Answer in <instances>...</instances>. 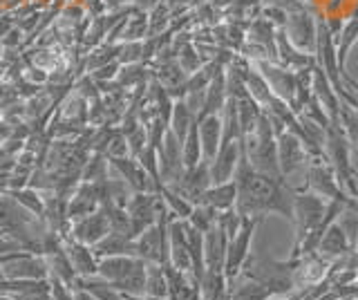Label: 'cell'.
I'll return each mask as SVG.
<instances>
[{
    "label": "cell",
    "instance_id": "obj_48",
    "mask_svg": "<svg viewBox=\"0 0 358 300\" xmlns=\"http://www.w3.org/2000/svg\"><path fill=\"white\" fill-rule=\"evenodd\" d=\"M11 25H14V18H0V36H5Z\"/></svg>",
    "mask_w": 358,
    "mask_h": 300
},
{
    "label": "cell",
    "instance_id": "obj_50",
    "mask_svg": "<svg viewBox=\"0 0 358 300\" xmlns=\"http://www.w3.org/2000/svg\"><path fill=\"white\" fill-rule=\"evenodd\" d=\"M126 300H166V298H155V296H126Z\"/></svg>",
    "mask_w": 358,
    "mask_h": 300
},
{
    "label": "cell",
    "instance_id": "obj_18",
    "mask_svg": "<svg viewBox=\"0 0 358 300\" xmlns=\"http://www.w3.org/2000/svg\"><path fill=\"white\" fill-rule=\"evenodd\" d=\"M50 280H27V278H3L0 294L11 300H50Z\"/></svg>",
    "mask_w": 358,
    "mask_h": 300
},
{
    "label": "cell",
    "instance_id": "obj_52",
    "mask_svg": "<svg viewBox=\"0 0 358 300\" xmlns=\"http://www.w3.org/2000/svg\"><path fill=\"white\" fill-rule=\"evenodd\" d=\"M177 3H182V0H166V5H168V7H173V5H177Z\"/></svg>",
    "mask_w": 358,
    "mask_h": 300
},
{
    "label": "cell",
    "instance_id": "obj_19",
    "mask_svg": "<svg viewBox=\"0 0 358 300\" xmlns=\"http://www.w3.org/2000/svg\"><path fill=\"white\" fill-rule=\"evenodd\" d=\"M63 244H65V251L70 255V262H72L78 278H92L99 273V258L90 244H83L70 236L63 238Z\"/></svg>",
    "mask_w": 358,
    "mask_h": 300
},
{
    "label": "cell",
    "instance_id": "obj_1",
    "mask_svg": "<svg viewBox=\"0 0 358 300\" xmlns=\"http://www.w3.org/2000/svg\"><path fill=\"white\" fill-rule=\"evenodd\" d=\"M235 186H238V199L235 210L242 217L262 220L266 213L282 215L289 222L294 220V195L296 188L282 177H271L257 173L242 152L238 169H235Z\"/></svg>",
    "mask_w": 358,
    "mask_h": 300
},
{
    "label": "cell",
    "instance_id": "obj_56",
    "mask_svg": "<svg viewBox=\"0 0 358 300\" xmlns=\"http://www.w3.org/2000/svg\"><path fill=\"white\" fill-rule=\"evenodd\" d=\"M268 300H285V298H280V296H271V298H268Z\"/></svg>",
    "mask_w": 358,
    "mask_h": 300
},
{
    "label": "cell",
    "instance_id": "obj_12",
    "mask_svg": "<svg viewBox=\"0 0 358 300\" xmlns=\"http://www.w3.org/2000/svg\"><path fill=\"white\" fill-rule=\"evenodd\" d=\"M5 278H27V280H50V266L45 255L20 251L3 264Z\"/></svg>",
    "mask_w": 358,
    "mask_h": 300
},
{
    "label": "cell",
    "instance_id": "obj_38",
    "mask_svg": "<svg viewBox=\"0 0 358 300\" xmlns=\"http://www.w3.org/2000/svg\"><path fill=\"white\" fill-rule=\"evenodd\" d=\"M119 52H121V45H112V43H106V45H101L99 50H94L87 57V70H99V68H103V65L117 61L119 59Z\"/></svg>",
    "mask_w": 358,
    "mask_h": 300
},
{
    "label": "cell",
    "instance_id": "obj_30",
    "mask_svg": "<svg viewBox=\"0 0 358 300\" xmlns=\"http://www.w3.org/2000/svg\"><path fill=\"white\" fill-rule=\"evenodd\" d=\"M145 296L168 298V280L162 264L145 262Z\"/></svg>",
    "mask_w": 358,
    "mask_h": 300
},
{
    "label": "cell",
    "instance_id": "obj_3",
    "mask_svg": "<svg viewBox=\"0 0 358 300\" xmlns=\"http://www.w3.org/2000/svg\"><path fill=\"white\" fill-rule=\"evenodd\" d=\"M291 266H294V260L278 262L268 255H249L240 273L260 280L264 287L271 289L273 296H287L296 289V269Z\"/></svg>",
    "mask_w": 358,
    "mask_h": 300
},
{
    "label": "cell",
    "instance_id": "obj_39",
    "mask_svg": "<svg viewBox=\"0 0 358 300\" xmlns=\"http://www.w3.org/2000/svg\"><path fill=\"white\" fill-rule=\"evenodd\" d=\"M130 146H128V137L123 135L121 128H112V135L106 148V157H128Z\"/></svg>",
    "mask_w": 358,
    "mask_h": 300
},
{
    "label": "cell",
    "instance_id": "obj_13",
    "mask_svg": "<svg viewBox=\"0 0 358 300\" xmlns=\"http://www.w3.org/2000/svg\"><path fill=\"white\" fill-rule=\"evenodd\" d=\"M108 162L110 169H115L121 180L132 188V193H159L152 177L145 173L137 157H130V155L128 157H108Z\"/></svg>",
    "mask_w": 358,
    "mask_h": 300
},
{
    "label": "cell",
    "instance_id": "obj_51",
    "mask_svg": "<svg viewBox=\"0 0 358 300\" xmlns=\"http://www.w3.org/2000/svg\"><path fill=\"white\" fill-rule=\"evenodd\" d=\"M121 3H128V0H108V7H117V5H121Z\"/></svg>",
    "mask_w": 358,
    "mask_h": 300
},
{
    "label": "cell",
    "instance_id": "obj_32",
    "mask_svg": "<svg viewBox=\"0 0 358 300\" xmlns=\"http://www.w3.org/2000/svg\"><path fill=\"white\" fill-rule=\"evenodd\" d=\"M108 169L110 162L103 152H94L92 157H87L83 171H81V182H103L108 180Z\"/></svg>",
    "mask_w": 358,
    "mask_h": 300
},
{
    "label": "cell",
    "instance_id": "obj_33",
    "mask_svg": "<svg viewBox=\"0 0 358 300\" xmlns=\"http://www.w3.org/2000/svg\"><path fill=\"white\" fill-rule=\"evenodd\" d=\"M159 195H162V199H164L166 208L171 210V215H175V217H179V220H188L190 213H193V206H195V204H190L186 197H182L177 191H173V188L164 186L162 191H159Z\"/></svg>",
    "mask_w": 358,
    "mask_h": 300
},
{
    "label": "cell",
    "instance_id": "obj_11",
    "mask_svg": "<svg viewBox=\"0 0 358 300\" xmlns=\"http://www.w3.org/2000/svg\"><path fill=\"white\" fill-rule=\"evenodd\" d=\"M282 29L287 38L302 52H311L316 45V18H311L302 7L287 12V23Z\"/></svg>",
    "mask_w": 358,
    "mask_h": 300
},
{
    "label": "cell",
    "instance_id": "obj_57",
    "mask_svg": "<svg viewBox=\"0 0 358 300\" xmlns=\"http://www.w3.org/2000/svg\"><path fill=\"white\" fill-rule=\"evenodd\" d=\"M0 236H3V233H0ZM3 238H5V236H3Z\"/></svg>",
    "mask_w": 358,
    "mask_h": 300
},
{
    "label": "cell",
    "instance_id": "obj_6",
    "mask_svg": "<svg viewBox=\"0 0 358 300\" xmlns=\"http://www.w3.org/2000/svg\"><path fill=\"white\" fill-rule=\"evenodd\" d=\"M316 63L324 70V74L329 76V81L334 87L343 85V70L338 65V52H336V38L329 23L324 18H316Z\"/></svg>",
    "mask_w": 358,
    "mask_h": 300
},
{
    "label": "cell",
    "instance_id": "obj_41",
    "mask_svg": "<svg viewBox=\"0 0 358 300\" xmlns=\"http://www.w3.org/2000/svg\"><path fill=\"white\" fill-rule=\"evenodd\" d=\"M177 61H179V65L184 68L186 74H193V72H197V70L201 68V65H204V59L197 57V52H195L193 45H190V43H186L184 48H179V57H177Z\"/></svg>",
    "mask_w": 358,
    "mask_h": 300
},
{
    "label": "cell",
    "instance_id": "obj_54",
    "mask_svg": "<svg viewBox=\"0 0 358 300\" xmlns=\"http://www.w3.org/2000/svg\"><path fill=\"white\" fill-rule=\"evenodd\" d=\"M5 92H7V90H5V87H3V85H0V99H3V97H5Z\"/></svg>",
    "mask_w": 358,
    "mask_h": 300
},
{
    "label": "cell",
    "instance_id": "obj_26",
    "mask_svg": "<svg viewBox=\"0 0 358 300\" xmlns=\"http://www.w3.org/2000/svg\"><path fill=\"white\" fill-rule=\"evenodd\" d=\"M356 41H358V5L354 7L350 18H347L345 23H341V31H338V36H336V52H338V65L343 72H345L347 57H350Z\"/></svg>",
    "mask_w": 358,
    "mask_h": 300
},
{
    "label": "cell",
    "instance_id": "obj_25",
    "mask_svg": "<svg viewBox=\"0 0 358 300\" xmlns=\"http://www.w3.org/2000/svg\"><path fill=\"white\" fill-rule=\"evenodd\" d=\"M92 249L96 253V258H108V255H137V242L130 236H126V233L110 231Z\"/></svg>",
    "mask_w": 358,
    "mask_h": 300
},
{
    "label": "cell",
    "instance_id": "obj_42",
    "mask_svg": "<svg viewBox=\"0 0 358 300\" xmlns=\"http://www.w3.org/2000/svg\"><path fill=\"white\" fill-rule=\"evenodd\" d=\"M117 61H119L121 65H130V63H139V61H143V45H141L139 41L123 43Z\"/></svg>",
    "mask_w": 358,
    "mask_h": 300
},
{
    "label": "cell",
    "instance_id": "obj_9",
    "mask_svg": "<svg viewBox=\"0 0 358 300\" xmlns=\"http://www.w3.org/2000/svg\"><path fill=\"white\" fill-rule=\"evenodd\" d=\"M307 162H309V150L305 148V141L296 132L285 130L282 135H278V164H280V173H282L287 182L294 173L305 169Z\"/></svg>",
    "mask_w": 358,
    "mask_h": 300
},
{
    "label": "cell",
    "instance_id": "obj_37",
    "mask_svg": "<svg viewBox=\"0 0 358 300\" xmlns=\"http://www.w3.org/2000/svg\"><path fill=\"white\" fill-rule=\"evenodd\" d=\"M341 128L354 150H358V113L341 101Z\"/></svg>",
    "mask_w": 358,
    "mask_h": 300
},
{
    "label": "cell",
    "instance_id": "obj_44",
    "mask_svg": "<svg viewBox=\"0 0 358 300\" xmlns=\"http://www.w3.org/2000/svg\"><path fill=\"white\" fill-rule=\"evenodd\" d=\"M14 251H27L22 244H18L16 240H11V238H3L0 236V255H5V253H14Z\"/></svg>",
    "mask_w": 358,
    "mask_h": 300
},
{
    "label": "cell",
    "instance_id": "obj_24",
    "mask_svg": "<svg viewBox=\"0 0 358 300\" xmlns=\"http://www.w3.org/2000/svg\"><path fill=\"white\" fill-rule=\"evenodd\" d=\"M235 199H238V186H235V180H231L224 184H210L201 195L199 204H206L215 208L217 213H224V210L235 208Z\"/></svg>",
    "mask_w": 358,
    "mask_h": 300
},
{
    "label": "cell",
    "instance_id": "obj_22",
    "mask_svg": "<svg viewBox=\"0 0 358 300\" xmlns=\"http://www.w3.org/2000/svg\"><path fill=\"white\" fill-rule=\"evenodd\" d=\"M229 101V90H227V70L220 68L215 72V76L210 79L208 87H206V94H204V106L199 110V117H206V115H220L224 106Z\"/></svg>",
    "mask_w": 358,
    "mask_h": 300
},
{
    "label": "cell",
    "instance_id": "obj_53",
    "mask_svg": "<svg viewBox=\"0 0 358 300\" xmlns=\"http://www.w3.org/2000/svg\"><path fill=\"white\" fill-rule=\"evenodd\" d=\"M190 5H201V3H206V0H188Z\"/></svg>",
    "mask_w": 358,
    "mask_h": 300
},
{
    "label": "cell",
    "instance_id": "obj_40",
    "mask_svg": "<svg viewBox=\"0 0 358 300\" xmlns=\"http://www.w3.org/2000/svg\"><path fill=\"white\" fill-rule=\"evenodd\" d=\"M145 79V70H143V65L139 63H130V65H123V68L119 70L117 74V83L121 87H128V85H141Z\"/></svg>",
    "mask_w": 358,
    "mask_h": 300
},
{
    "label": "cell",
    "instance_id": "obj_36",
    "mask_svg": "<svg viewBox=\"0 0 358 300\" xmlns=\"http://www.w3.org/2000/svg\"><path fill=\"white\" fill-rule=\"evenodd\" d=\"M148 34V14L137 9V16L134 18H126V25H123V31H121V38L130 43V41H139Z\"/></svg>",
    "mask_w": 358,
    "mask_h": 300
},
{
    "label": "cell",
    "instance_id": "obj_23",
    "mask_svg": "<svg viewBox=\"0 0 358 300\" xmlns=\"http://www.w3.org/2000/svg\"><path fill=\"white\" fill-rule=\"evenodd\" d=\"M227 285H229V300H268L273 296L271 289L244 273L233 278Z\"/></svg>",
    "mask_w": 358,
    "mask_h": 300
},
{
    "label": "cell",
    "instance_id": "obj_43",
    "mask_svg": "<svg viewBox=\"0 0 358 300\" xmlns=\"http://www.w3.org/2000/svg\"><path fill=\"white\" fill-rule=\"evenodd\" d=\"M336 92H338L343 103H347V106L354 108L356 113H358V94L354 90H350V87H345V85H338V87H336Z\"/></svg>",
    "mask_w": 358,
    "mask_h": 300
},
{
    "label": "cell",
    "instance_id": "obj_27",
    "mask_svg": "<svg viewBox=\"0 0 358 300\" xmlns=\"http://www.w3.org/2000/svg\"><path fill=\"white\" fill-rule=\"evenodd\" d=\"M74 289H83L92 298L96 300H126L121 292H117L108 280H103L101 276H92V278H76Z\"/></svg>",
    "mask_w": 358,
    "mask_h": 300
},
{
    "label": "cell",
    "instance_id": "obj_2",
    "mask_svg": "<svg viewBox=\"0 0 358 300\" xmlns=\"http://www.w3.org/2000/svg\"><path fill=\"white\" fill-rule=\"evenodd\" d=\"M123 296H145V262L137 255L99 258V273Z\"/></svg>",
    "mask_w": 358,
    "mask_h": 300
},
{
    "label": "cell",
    "instance_id": "obj_34",
    "mask_svg": "<svg viewBox=\"0 0 358 300\" xmlns=\"http://www.w3.org/2000/svg\"><path fill=\"white\" fill-rule=\"evenodd\" d=\"M9 193H11V197H14L22 208H27L29 213H34L36 217H43V213H45V199L41 197V193L36 191V188L25 186V188H16V191H9Z\"/></svg>",
    "mask_w": 358,
    "mask_h": 300
},
{
    "label": "cell",
    "instance_id": "obj_45",
    "mask_svg": "<svg viewBox=\"0 0 358 300\" xmlns=\"http://www.w3.org/2000/svg\"><path fill=\"white\" fill-rule=\"evenodd\" d=\"M159 3L162 0H137V7L141 9V12H150V9H155Z\"/></svg>",
    "mask_w": 358,
    "mask_h": 300
},
{
    "label": "cell",
    "instance_id": "obj_49",
    "mask_svg": "<svg viewBox=\"0 0 358 300\" xmlns=\"http://www.w3.org/2000/svg\"><path fill=\"white\" fill-rule=\"evenodd\" d=\"M20 251H14V253H5V255H0V280H3V278H5V273H3V264L7 262V260H11V258H14V255H18Z\"/></svg>",
    "mask_w": 358,
    "mask_h": 300
},
{
    "label": "cell",
    "instance_id": "obj_29",
    "mask_svg": "<svg viewBox=\"0 0 358 300\" xmlns=\"http://www.w3.org/2000/svg\"><path fill=\"white\" fill-rule=\"evenodd\" d=\"M244 83H246V92L260 103V108H266L268 103H271V99L275 97L271 92V87H268V83L264 81V76L255 68H249V72L244 74Z\"/></svg>",
    "mask_w": 358,
    "mask_h": 300
},
{
    "label": "cell",
    "instance_id": "obj_28",
    "mask_svg": "<svg viewBox=\"0 0 358 300\" xmlns=\"http://www.w3.org/2000/svg\"><path fill=\"white\" fill-rule=\"evenodd\" d=\"M197 121V115L193 113V110L188 108V103H186V99H177L175 101V106H173V117H171V128L173 132H175V137L184 143V139H186V135H188V130H190V126H193Z\"/></svg>",
    "mask_w": 358,
    "mask_h": 300
},
{
    "label": "cell",
    "instance_id": "obj_16",
    "mask_svg": "<svg viewBox=\"0 0 358 300\" xmlns=\"http://www.w3.org/2000/svg\"><path fill=\"white\" fill-rule=\"evenodd\" d=\"M110 222H108V215L103 208L94 210V213H90L81 220L72 222V229H70V238L83 242V244H90V247H94L99 240H103L108 233H110ZM67 238V236H65Z\"/></svg>",
    "mask_w": 358,
    "mask_h": 300
},
{
    "label": "cell",
    "instance_id": "obj_17",
    "mask_svg": "<svg viewBox=\"0 0 358 300\" xmlns=\"http://www.w3.org/2000/svg\"><path fill=\"white\" fill-rule=\"evenodd\" d=\"M316 253L320 255L322 260H334V262L343 260L350 253H354L352 240H350V236H347V231L343 229V224L338 220H336L334 224H329V229L322 233Z\"/></svg>",
    "mask_w": 358,
    "mask_h": 300
},
{
    "label": "cell",
    "instance_id": "obj_47",
    "mask_svg": "<svg viewBox=\"0 0 358 300\" xmlns=\"http://www.w3.org/2000/svg\"><path fill=\"white\" fill-rule=\"evenodd\" d=\"M343 85H345V87H350V90H354V92L358 94V81L352 79V76L347 74V72H343Z\"/></svg>",
    "mask_w": 358,
    "mask_h": 300
},
{
    "label": "cell",
    "instance_id": "obj_10",
    "mask_svg": "<svg viewBox=\"0 0 358 300\" xmlns=\"http://www.w3.org/2000/svg\"><path fill=\"white\" fill-rule=\"evenodd\" d=\"M159 155V175H162V184L164 186H173L182 180L184 175V157H182V141L175 137V132L168 128L162 146L157 148Z\"/></svg>",
    "mask_w": 358,
    "mask_h": 300
},
{
    "label": "cell",
    "instance_id": "obj_14",
    "mask_svg": "<svg viewBox=\"0 0 358 300\" xmlns=\"http://www.w3.org/2000/svg\"><path fill=\"white\" fill-rule=\"evenodd\" d=\"M244 152V146H242V139H235V141H227L222 143L217 155L213 157V162L208 164L210 166V182L213 184H224V182H231L233 175H235V169H238L240 164V157Z\"/></svg>",
    "mask_w": 358,
    "mask_h": 300
},
{
    "label": "cell",
    "instance_id": "obj_31",
    "mask_svg": "<svg viewBox=\"0 0 358 300\" xmlns=\"http://www.w3.org/2000/svg\"><path fill=\"white\" fill-rule=\"evenodd\" d=\"M182 157H184V169H195L199 162H204V155H201V141H199V128L197 121L190 126L188 135L182 143Z\"/></svg>",
    "mask_w": 358,
    "mask_h": 300
},
{
    "label": "cell",
    "instance_id": "obj_15",
    "mask_svg": "<svg viewBox=\"0 0 358 300\" xmlns=\"http://www.w3.org/2000/svg\"><path fill=\"white\" fill-rule=\"evenodd\" d=\"M210 184H213L210 182V166H208V162H199L195 169H186L182 180L168 188H173V191H177L182 197H186L190 204H199L201 195H204V191Z\"/></svg>",
    "mask_w": 358,
    "mask_h": 300
},
{
    "label": "cell",
    "instance_id": "obj_20",
    "mask_svg": "<svg viewBox=\"0 0 358 300\" xmlns=\"http://www.w3.org/2000/svg\"><path fill=\"white\" fill-rule=\"evenodd\" d=\"M227 247L229 236L220 224L213 227L208 233H204V260L206 271L224 273V262H227Z\"/></svg>",
    "mask_w": 358,
    "mask_h": 300
},
{
    "label": "cell",
    "instance_id": "obj_46",
    "mask_svg": "<svg viewBox=\"0 0 358 300\" xmlns=\"http://www.w3.org/2000/svg\"><path fill=\"white\" fill-rule=\"evenodd\" d=\"M5 36H7V38L3 41L5 45H18V43H20V34H18V29H11V31H7Z\"/></svg>",
    "mask_w": 358,
    "mask_h": 300
},
{
    "label": "cell",
    "instance_id": "obj_5",
    "mask_svg": "<svg viewBox=\"0 0 358 300\" xmlns=\"http://www.w3.org/2000/svg\"><path fill=\"white\" fill-rule=\"evenodd\" d=\"M257 222H260V220L242 217V224H240L238 233H235V236L229 240L227 262H224V276H227V283L240 276L246 258L251 255V242H253V236H255Z\"/></svg>",
    "mask_w": 358,
    "mask_h": 300
},
{
    "label": "cell",
    "instance_id": "obj_7",
    "mask_svg": "<svg viewBox=\"0 0 358 300\" xmlns=\"http://www.w3.org/2000/svg\"><path fill=\"white\" fill-rule=\"evenodd\" d=\"M255 70L264 76V81L271 87V92L282 99L285 103L291 106L294 110V99H296V72L285 68L275 61H268V59H260L255 61Z\"/></svg>",
    "mask_w": 358,
    "mask_h": 300
},
{
    "label": "cell",
    "instance_id": "obj_8",
    "mask_svg": "<svg viewBox=\"0 0 358 300\" xmlns=\"http://www.w3.org/2000/svg\"><path fill=\"white\" fill-rule=\"evenodd\" d=\"M305 188L324 197L327 202H331V199H347V195L343 193V188L338 184V177L334 173V166L327 159H313L311 164H307Z\"/></svg>",
    "mask_w": 358,
    "mask_h": 300
},
{
    "label": "cell",
    "instance_id": "obj_35",
    "mask_svg": "<svg viewBox=\"0 0 358 300\" xmlns=\"http://www.w3.org/2000/svg\"><path fill=\"white\" fill-rule=\"evenodd\" d=\"M217 215L220 213H217L215 208H210L206 204H195L193 206V213H190V217H188V224L195 227L201 233H208L213 227L217 224Z\"/></svg>",
    "mask_w": 358,
    "mask_h": 300
},
{
    "label": "cell",
    "instance_id": "obj_4",
    "mask_svg": "<svg viewBox=\"0 0 358 300\" xmlns=\"http://www.w3.org/2000/svg\"><path fill=\"white\" fill-rule=\"evenodd\" d=\"M327 199L307 191V188H296L294 195V227H296V242L294 249L305 240L309 233L320 224V220L327 213Z\"/></svg>",
    "mask_w": 358,
    "mask_h": 300
},
{
    "label": "cell",
    "instance_id": "obj_21",
    "mask_svg": "<svg viewBox=\"0 0 358 300\" xmlns=\"http://www.w3.org/2000/svg\"><path fill=\"white\" fill-rule=\"evenodd\" d=\"M199 128V141H201V155L204 162H213L222 146V117L220 115H206L197 119Z\"/></svg>",
    "mask_w": 358,
    "mask_h": 300
},
{
    "label": "cell",
    "instance_id": "obj_55",
    "mask_svg": "<svg viewBox=\"0 0 358 300\" xmlns=\"http://www.w3.org/2000/svg\"><path fill=\"white\" fill-rule=\"evenodd\" d=\"M0 300H11L9 296H5V294H0Z\"/></svg>",
    "mask_w": 358,
    "mask_h": 300
}]
</instances>
